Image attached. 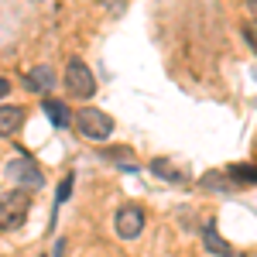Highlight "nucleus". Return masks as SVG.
Wrapping results in <instances>:
<instances>
[{"instance_id":"nucleus-1","label":"nucleus","mask_w":257,"mask_h":257,"mask_svg":"<svg viewBox=\"0 0 257 257\" xmlns=\"http://www.w3.org/2000/svg\"><path fill=\"white\" fill-rule=\"evenodd\" d=\"M28 213H31V192L11 189V192L0 196V230L4 233L7 230H18L21 223L28 219Z\"/></svg>"},{"instance_id":"nucleus-2","label":"nucleus","mask_w":257,"mask_h":257,"mask_svg":"<svg viewBox=\"0 0 257 257\" xmlns=\"http://www.w3.org/2000/svg\"><path fill=\"white\" fill-rule=\"evenodd\" d=\"M62 82H65L69 96H76V99H93V93H96V76H93V69H89L82 59H69L65 62V76H62Z\"/></svg>"},{"instance_id":"nucleus-3","label":"nucleus","mask_w":257,"mask_h":257,"mask_svg":"<svg viewBox=\"0 0 257 257\" xmlns=\"http://www.w3.org/2000/svg\"><path fill=\"white\" fill-rule=\"evenodd\" d=\"M76 131L89 141H106L113 134V117L106 110H99V106H82L76 113Z\"/></svg>"},{"instance_id":"nucleus-4","label":"nucleus","mask_w":257,"mask_h":257,"mask_svg":"<svg viewBox=\"0 0 257 257\" xmlns=\"http://www.w3.org/2000/svg\"><path fill=\"white\" fill-rule=\"evenodd\" d=\"M7 178L18 185V189H24V192H38L41 185H45V172H41V165L35 158H11L7 161Z\"/></svg>"},{"instance_id":"nucleus-5","label":"nucleus","mask_w":257,"mask_h":257,"mask_svg":"<svg viewBox=\"0 0 257 257\" xmlns=\"http://www.w3.org/2000/svg\"><path fill=\"white\" fill-rule=\"evenodd\" d=\"M144 230V209L141 206H123L117 213V233L120 240H138Z\"/></svg>"},{"instance_id":"nucleus-6","label":"nucleus","mask_w":257,"mask_h":257,"mask_svg":"<svg viewBox=\"0 0 257 257\" xmlns=\"http://www.w3.org/2000/svg\"><path fill=\"white\" fill-rule=\"evenodd\" d=\"M55 82H59V76H55L52 65H35V69L24 76V86H28L31 93H52Z\"/></svg>"},{"instance_id":"nucleus-7","label":"nucleus","mask_w":257,"mask_h":257,"mask_svg":"<svg viewBox=\"0 0 257 257\" xmlns=\"http://www.w3.org/2000/svg\"><path fill=\"white\" fill-rule=\"evenodd\" d=\"M24 123V110L14 103H0V138H14Z\"/></svg>"},{"instance_id":"nucleus-8","label":"nucleus","mask_w":257,"mask_h":257,"mask_svg":"<svg viewBox=\"0 0 257 257\" xmlns=\"http://www.w3.org/2000/svg\"><path fill=\"white\" fill-rule=\"evenodd\" d=\"M41 110L48 113V120H52L59 131H65L69 123H76V117L69 113V106H65V103H59V99H45V103H41Z\"/></svg>"},{"instance_id":"nucleus-9","label":"nucleus","mask_w":257,"mask_h":257,"mask_svg":"<svg viewBox=\"0 0 257 257\" xmlns=\"http://www.w3.org/2000/svg\"><path fill=\"white\" fill-rule=\"evenodd\" d=\"M226 175L233 182V189H237V185H250V182L257 185V165H230Z\"/></svg>"},{"instance_id":"nucleus-10","label":"nucleus","mask_w":257,"mask_h":257,"mask_svg":"<svg viewBox=\"0 0 257 257\" xmlns=\"http://www.w3.org/2000/svg\"><path fill=\"white\" fill-rule=\"evenodd\" d=\"M202 243H206V250H209V254H230V247H226V240L219 237L216 233V226H213V223H209V226H206V230H202Z\"/></svg>"},{"instance_id":"nucleus-11","label":"nucleus","mask_w":257,"mask_h":257,"mask_svg":"<svg viewBox=\"0 0 257 257\" xmlns=\"http://www.w3.org/2000/svg\"><path fill=\"white\" fill-rule=\"evenodd\" d=\"M151 172H155L158 178H172V182H178V185L185 182V175L178 172V168L172 165V161H165V158H155V161H151Z\"/></svg>"},{"instance_id":"nucleus-12","label":"nucleus","mask_w":257,"mask_h":257,"mask_svg":"<svg viewBox=\"0 0 257 257\" xmlns=\"http://www.w3.org/2000/svg\"><path fill=\"white\" fill-rule=\"evenodd\" d=\"M243 38L250 41V48L257 52V21H247V24H243Z\"/></svg>"},{"instance_id":"nucleus-13","label":"nucleus","mask_w":257,"mask_h":257,"mask_svg":"<svg viewBox=\"0 0 257 257\" xmlns=\"http://www.w3.org/2000/svg\"><path fill=\"white\" fill-rule=\"evenodd\" d=\"M69 189H72V175L65 178V182H62V189H59V192H55V209H59L62 202H65V199H69Z\"/></svg>"},{"instance_id":"nucleus-14","label":"nucleus","mask_w":257,"mask_h":257,"mask_svg":"<svg viewBox=\"0 0 257 257\" xmlns=\"http://www.w3.org/2000/svg\"><path fill=\"white\" fill-rule=\"evenodd\" d=\"M247 11H250V18L257 21V0H247Z\"/></svg>"},{"instance_id":"nucleus-15","label":"nucleus","mask_w":257,"mask_h":257,"mask_svg":"<svg viewBox=\"0 0 257 257\" xmlns=\"http://www.w3.org/2000/svg\"><path fill=\"white\" fill-rule=\"evenodd\" d=\"M223 257H247L243 250H230V254H223Z\"/></svg>"}]
</instances>
